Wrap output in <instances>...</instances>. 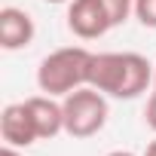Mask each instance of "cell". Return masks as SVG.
Masks as SVG:
<instances>
[{"instance_id":"cell-1","label":"cell","mask_w":156,"mask_h":156,"mask_svg":"<svg viewBox=\"0 0 156 156\" xmlns=\"http://www.w3.org/2000/svg\"><path fill=\"white\" fill-rule=\"evenodd\" d=\"M89 86L107 98L132 101L153 86V64L141 52H95Z\"/></svg>"},{"instance_id":"cell-2","label":"cell","mask_w":156,"mask_h":156,"mask_svg":"<svg viewBox=\"0 0 156 156\" xmlns=\"http://www.w3.org/2000/svg\"><path fill=\"white\" fill-rule=\"evenodd\" d=\"M92 55L86 46H61L49 52L40 67H37V89L52 98H64L73 89L89 86V73H92Z\"/></svg>"},{"instance_id":"cell-3","label":"cell","mask_w":156,"mask_h":156,"mask_svg":"<svg viewBox=\"0 0 156 156\" xmlns=\"http://www.w3.org/2000/svg\"><path fill=\"white\" fill-rule=\"evenodd\" d=\"M61 107H64V135H70L76 141L95 138L107 126V116H110L107 95L98 92L95 86L73 89L70 95L61 98Z\"/></svg>"},{"instance_id":"cell-4","label":"cell","mask_w":156,"mask_h":156,"mask_svg":"<svg viewBox=\"0 0 156 156\" xmlns=\"http://www.w3.org/2000/svg\"><path fill=\"white\" fill-rule=\"evenodd\" d=\"M67 28L80 40H98L113 25L101 0H70L67 3Z\"/></svg>"},{"instance_id":"cell-5","label":"cell","mask_w":156,"mask_h":156,"mask_svg":"<svg viewBox=\"0 0 156 156\" xmlns=\"http://www.w3.org/2000/svg\"><path fill=\"white\" fill-rule=\"evenodd\" d=\"M0 138H3V144L19 147V150H28L31 144L40 141L25 101H12L3 107V113H0Z\"/></svg>"},{"instance_id":"cell-6","label":"cell","mask_w":156,"mask_h":156,"mask_svg":"<svg viewBox=\"0 0 156 156\" xmlns=\"http://www.w3.org/2000/svg\"><path fill=\"white\" fill-rule=\"evenodd\" d=\"M37 37V25L28 9L22 6H3L0 9V46L6 52L28 49Z\"/></svg>"},{"instance_id":"cell-7","label":"cell","mask_w":156,"mask_h":156,"mask_svg":"<svg viewBox=\"0 0 156 156\" xmlns=\"http://www.w3.org/2000/svg\"><path fill=\"white\" fill-rule=\"evenodd\" d=\"M28 110H31V119H34V129L40 135V141H52L55 135L64 132V107L58 98L52 95H31L25 98Z\"/></svg>"},{"instance_id":"cell-8","label":"cell","mask_w":156,"mask_h":156,"mask_svg":"<svg viewBox=\"0 0 156 156\" xmlns=\"http://www.w3.org/2000/svg\"><path fill=\"white\" fill-rule=\"evenodd\" d=\"M101 3H104V9H107L113 28L126 25V22L135 16V0H101Z\"/></svg>"},{"instance_id":"cell-9","label":"cell","mask_w":156,"mask_h":156,"mask_svg":"<svg viewBox=\"0 0 156 156\" xmlns=\"http://www.w3.org/2000/svg\"><path fill=\"white\" fill-rule=\"evenodd\" d=\"M135 19L144 28L156 31V0H135Z\"/></svg>"},{"instance_id":"cell-10","label":"cell","mask_w":156,"mask_h":156,"mask_svg":"<svg viewBox=\"0 0 156 156\" xmlns=\"http://www.w3.org/2000/svg\"><path fill=\"white\" fill-rule=\"evenodd\" d=\"M144 122H147V129L156 135V89H153V95L147 98V107H144Z\"/></svg>"},{"instance_id":"cell-11","label":"cell","mask_w":156,"mask_h":156,"mask_svg":"<svg viewBox=\"0 0 156 156\" xmlns=\"http://www.w3.org/2000/svg\"><path fill=\"white\" fill-rule=\"evenodd\" d=\"M0 156H22V150H19V147H9V144H3V150H0Z\"/></svg>"},{"instance_id":"cell-12","label":"cell","mask_w":156,"mask_h":156,"mask_svg":"<svg viewBox=\"0 0 156 156\" xmlns=\"http://www.w3.org/2000/svg\"><path fill=\"white\" fill-rule=\"evenodd\" d=\"M104 156H138V153H132V150H110V153H104Z\"/></svg>"},{"instance_id":"cell-13","label":"cell","mask_w":156,"mask_h":156,"mask_svg":"<svg viewBox=\"0 0 156 156\" xmlns=\"http://www.w3.org/2000/svg\"><path fill=\"white\" fill-rule=\"evenodd\" d=\"M144 156H156V138L147 144V150H144Z\"/></svg>"},{"instance_id":"cell-14","label":"cell","mask_w":156,"mask_h":156,"mask_svg":"<svg viewBox=\"0 0 156 156\" xmlns=\"http://www.w3.org/2000/svg\"><path fill=\"white\" fill-rule=\"evenodd\" d=\"M46 3H55L58 6V3H70V0H46Z\"/></svg>"},{"instance_id":"cell-15","label":"cell","mask_w":156,"mask_h":156,"mask_svg":"<svg viewBox=\"0 0 156 156\" xmlns=\"http://www.w3.org/2000/svg\"><path fill=\"white\" fill-rule=\"evenodd\" d=\"M153 89H156V64H153Z\"/></svg>"}]
</instances>
